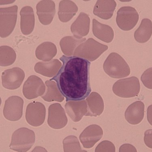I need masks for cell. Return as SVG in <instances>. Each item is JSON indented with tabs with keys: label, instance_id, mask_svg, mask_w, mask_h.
Instances as JSON below:
<instances>
[{
	"label": "cell",
	"instance_id": "obj_16",
	"mask_svg": "<svg viewBox=\"0 0 152 152\" xmlns=\"http://www.w3.org/2000/svg\"><path fill=\"white\" fill-rule=\"evenodd\" d=\"M93 32L94 35L101 40L106 43H110L114 37V31L110 26L93 20Z\"/></svg>",
	"mask_w": 152,
	"mask_h": 152
},
{
	"label": "cell",
	"instance_id": "obj_5",
	"mask_svg": "<svg viewBox=\"0 0 152 152\" xmlns=\"http://www.w3.org/2000/svg\"><path fill=\"white\" fill-rule=\"evenodd\" d=\"M139 17L138 13L134 7H123L118 11L116 23L122 30L130 31L136 26L138 22Z\"/></svg>",
	"mask_w": 152,
	"mask_h": 152
},
{
	"label": "cell",
	"instance_id": "obj_3",
	"mask_svg": "<svg viewBox=\"0 0 152 152\" xmlns=\"http://www.w3.org/2000/svg\"><path fill=\"white\" fill-rule=\"evenodd\" d=\"M35 133L31 130L19 129L12 135L10 148L17 152H27L35 143Z\"/></svg>",
	"mask_w": 152,
	"mask_h": 152
},
{
	"label": "cell",
	"instance_id": "obj_15",
	"mask_svg": "<svg viewBox=\"0 0 152 152\" xmlns=\"http://www.w3.org/2000/svg\"><path fill=\"white\" fill-rule=\"evenodd\" d=\"M21 29L24 35H28L32 31L35 25V18L33 9L30 7H23L20 12Z\"/></svg>",
	"mask_w": 152,
	"mask_h": 152
},
{
	"label": "cell",
	"instance_id": "obj_21",
	"mask_svg": "<svg viewBox=\"0 0 152 152\" xmlns=\"http://www.w3.org/2000/svg\"><path fill=\"white\" fill-rule=\"evenodd\" d=\"M45 84L47 86V91L45 95L42 96L44 100L48 102H62L64 100V98L61 95L55 82L48 80L45 81Z\"/></svg>",
	"mask_w": 152,
	"mask_h": 152
},
{
	"label": "cell",
	"instance_id": "obj_14",
	"mask_svg": "<svg viewBox=\"0 0 152 152\" xmlns=\"http://www.w3.org/2000/svg\"><path fill=\"white\" fill-rule=\"evenodd\" d=\"M116 6L115 1H97L94 8V14L103 19L109 20L113 16Z\"/></svg>",
	"mask_w": 152,
	"mask_h": 152
},
{
	"label": "cell",
	"instance_id": "obj_4",
	"mask_svg": "<svg viewBox=\"0 0 152 152\" xmlns=\"http://www.w3.org/2000/svg\"><path fill=\"white\" fill-rule=\"evenodd\" d=\"M108 48L107 45H103L94 39L90 38L79 45L75 50L74 55L93 61L99 57Z\"/></svg>",
	"mask_w": 152,
	"mask_h": 152
},
{
	"label": "cell",
	"instance_id": "obj_17",
	"mask_svg": "<svg viewBox=\"0 0 152 152\" xmlns=\"http://www.w3.org/2000/svg\"><path fill=\"white\" fill-rule=\"evenodd\" d=\"M77 11L78 7L74 2L69 1H62L59 3V18L61 22L66 23L75 16Z\"/></svg>",
	"mask_w": 152,
	"mask_h": 152
},
{
	"label": "cell",
	"instance_id": "obj_8",
	"mask_svg": "<svg viewBox=\"0 0 152 152\" xmlns=\"http://www.w3.org/2000/svg\"><path fill=\"white\" fill-rule=\"evenodd\" d=\"M25 77L24 71L18 67L7 69L2 73V85L9 90H15L20 87Z\"/></svg>",
	"mask_w": 152,
	"mask_h": 152
},
{
	"label": "cell",
	"instance_id": "obj_20",
	"mask_svg": "<svg viewBox=\"0 0 152 152\" xmlns=\"http://www.w3.org/2000/svg\"><path fill=\"white\" fill-rule=\"evenodd\" d=\"M113 87H122V94L121 95V97H124L125 93L131 92L132 91L138 94L139 91H134L132 89H135L137 90H140V84L138 79L136 77H132L130 78L124 79L118 81L114 84Z\"/></svg>",
	"mask_w": 152,
	"mask_h": 152
},
{
	"label": "cell",
	"instance_id": "obj_2",
	"mask_svg": "<svg viewBox=\"0 0 152 152\" xmlns=\"http://www.w3.org/2000/svg\"><path fill=\"white\" fill-rule=\"evenodd\" d=\"M105 72L115 78H120L129 75V66L123 57L117 54L113 53L108 56L104 64Z\"/></svg>",
	"mask_w": 152,
	"mask_h": 152
},
{
	"label": "cell",
	"instance_id": "obj_9",
	"mask_svg": "<svg viewBox=\"0 0 152 152\" xmlns=\"http://www.w3.org/2000/svg\"><path fill=\"white\" fill-rule=\"evenodd\" d=\"M67 123L65 111L58 103L52 104L48 109V124L54 129H60L66 126Z\"/></svg>",
	"mask_w": 152,
	"mask_h": 152
},
{
	"label": "cell",
	"instance_id": "obj_12",
	"mask_svg": "<svg viewBox=\"0 0 152 152\" xmlns=\"http://www.w3.org/2000/svg\"><path fill=\"white\" fill-rule=\"evenodd\" d=\"M90 19L87 14L81 12L77 19L71 26V29L75 38H82L88 34Z\"/></svg>",
	"mask_w": 152,
	"mask_h": 152
},
{
	"label": "cell",
	"instance_id": "obj_13",
	"mask_svg": "<svg viewBox=\"0 0 152 152\" xmlns=\"http://www.w3.org/2000/svg\"><path fill=\"white\" fill-rule=\"evenodd\" d=\"M145 105L142 102L137 101L129 105L125 113L126 120L132 125H136L142 120L145 113Z\"/></svg>",
	"mask_w": 152,
	"mask_h": 152
},
{
	"label": "cell",
	"instance_id": "obj_18",
	"mask_svg": "<svg viewBox=\"0 0 152 152\" xmlns=\"http://www.w3.org/2000/svg\"><path fill=\"white\" fill-rule=\"evenodd\" d=\"M12 9V7H11L10 15H8L7 8H1V31L3 30L4 28H7V36L14 30L16 22L18 7L11 15Z\"/></svg>",
	"mask_w": 152,
	"mask_h": 152
},
{
	"label": "cell",
	"instance_id": "obj_19",
	"mask_svg": "<svg viewBox=\"0 0 152 152\" xmlns=\"http://www.w3.org/2000/svg\"><path fill=\"white\" fill-rule=\"evenodd\" d=\"M151 35V21L148 19H144L134 33L135 39L139 43H145L150 39Z\"/></svg>",
	"mask_w": 152,
	"mask_h": 152
},
{
	"label": "cell",
	"instance_id": "obj_10",
	"mask_svg": "<svg viewBox=\"0 0 152 152\" xmlns=\"http://www.w3.org/2000/svg\"><path fill=\"white\" fill-rule=\"evenodd\" d=\"M45 86L42 80L36 75L30 76L23 87V94L28 99L42 96L45 93Z\"/></svg>",
	"mask_w": 152,
	"mask_h": 152
},
{
	"label": "cell",
	"instance_id": "obj_11",
	"mask_svg": "<svg viewBox=\"0 0 152 152\" xmlns=\"http://www.w3.org/2000/svg\"><path fill=\"white\" fill-rule=\"evenodd\" d=\"M99 127L97 125H91L85 129L81 134L80 139L84 148H91L102 138L103 131L101 127L96 132Z\"/></svg>",
	"mask_w": 152,
	"mask_h": 152
},
{
	"label": "cell",
	"instance_id": "obj_6",
	"mask_svg": "<svg viewBox=\"0 0 152 152\" xmlns=\"http://www.w3.org/2000/svg\"><path fill=\"white\" fill-rule=\"evenodd\" d=\"M24 101L20 97L10 96L5 101L3 109V115L6 119L15 121L20 120L23 116Z\"/></svg>",
	"mask_w": 152,
	"mask_h": 152
},
{
	"label": "cell",
	"instance_id": "obj_7",
	"mask_svg": "<svg viewBox=\"0 0 152 152\" xmlns=\"http://www.w3.org/2000/svg\"><path fill=\"white\" fill-rule=\"evenodd\" d=\"M46 109L44 104L39 102H33L26 107V119L27 123L33 126L42 125L45 121Z\"/></svg>",
	"mask_w": 152,
	"mask_h": 152
},
{
	"label": "cell",
	"instance_id": "obj_1",
	"mask_svg": "<svg viewBox=\"0 0 152 152\" xmlns=\"http://www.w3.org/2000/svg\"><path fill=\"white\" fill-rule=\"evenodd\" d=\"M63 65L50 81L56 82L61 94L69 101L84 100L91 92L90 69L91 63L77 56L63 55Z\"/></svg>",
	"mask_w": 152,
	"mask_h": 152
}]
</instances>
